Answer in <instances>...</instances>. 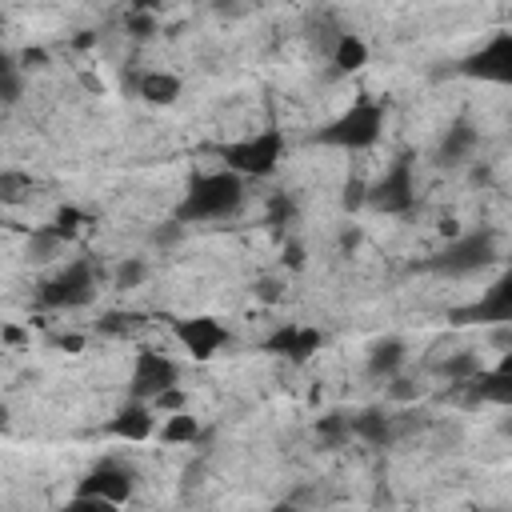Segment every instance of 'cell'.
Wrapping results in <instances>:
<instances>
[{
  "instance_id": "cell-1",
  "label": "cell",
  "mask_w": 512,
  "mask_h": 512,
  "mask_svg": "<svg viewBox=\"0 0 512 512\" xmlns=\"http://www.w3.org/2000/svg\"><path fill=\"white\" fill-rule=\"evenodd\" d=\"M240 204H244V180L236 172L220 168V172H204L188 184V192L176 204V220L180 224H212V220L232 216Z\"/></svg>"
},
{
  "instance_id": "cell-2",
  "label": "cell",
  "mask_w": 512,
  "mask_h": 512,
  "mask_svg": "<svg viewBox=\"0 0 512 512\" xmlns=\"http://www.w3.org/2000/svg\"><path fill=\"white\" fill-rule=\"evenodd\" d=\"M384 120H388V112H384L380 100H356L328 128H320V144H332V148H344V152L372 148L384 132Z\"/></svg>"
},
{
  "instance_id": "cell-3",
  "label": "cell",
  "mask_w": 512,
  "mask_h": 512,
  "mask_svg": "<svg viewBox=\"0 0 512 512\" xmlns=\"http://www.w3.org/2000/svg\"><path fill=\"white\" fill-rule=\"evenodd\" d=\"M284 148H288L284 132L264 128V132H252V136H240V140L224 144L220 156H224V168L244 180V176H272L284 160Z\"/></svg>"
},
{
  "instance_id": "cell-4",
  "label": "cell",
  "mask_w": 512,
  "mask_h": 512,
  "mask_svg": "<svg viewBox=\"0 0 512 512\" xmlns=\"http://www.w3.org/2000/svg\"><path fill=\"white\" fill-rule=\"evenodd\" d=\"M492 260H496V232L480 228V232H460L456 240H448L436 256L424 260V268L440 276H472L488 268Z\"/></svg>"
},
{
  "instance_id": "cell-5",
  "label": "cell",
  "mask_w": 512,
  "mask_h": 512,
  "mask_svg": "<svg viewBox=\"0 0 512 512\" xmlns=\"http://www.w3.org/2000/svg\"><path fill=\"white\" fill-rule=\"evenodd\" d=\"M96 280H100V272H96L92 260H68L60 272H52V276L40 284L36 300H40L44 308L72 312V308H84V304L96 296Z\"/></svg>"
},
{
  "instance_id": "cell-6",
  "label": "cell",
  "mask_w": 512,
  "mask_h": 512,
  "mask_svg": "<svg viewBox=\"0 0 512 512\" xmlns=\"http://www.w3.org/2000/svg\"><path fill=\"white\" fill-rule=\"evenodd\" d=\"M368 204L384 216H404L416 204V168L408 156L392 160L376 184H368Z\"/></svg>"
},
{
  "instance_id": "cell-7",
  "label": "cell",
  "mask_w": 512,
  "mask_h": 512,
  "mask_svg": "<svg viewBox=\"0 0 512 512\" xmlns=\"http://www.w3.org/2000/svg\"><path fill=\"white\" fill-rule=\"evenodd\" d=\"M460 72L472 76V80H488V84L512 88V32L488 36L472 56H464Z\"/></svg>"
},
{
  "instance_id": "cell-8",
  "label": "cell",
  "mask_w": 512,
  "mask_h": 512,
  "mask_svg": "<svg viewBox=\"0 0 512 512\" xmlns=\"http://www.w3.org/2000/svg\"><path fill=\"white\" fill-rule=\"evenodd\" d=\"M176 364L164 356V352H156V348H140L136 352V360H132V376H128V384H132V400H144V404H152L160 392H168V388H176Z\"/></svg>"
},
{
  "instance_id": "cell-9",
  "label": "cell",
  "mask_w": 512,
  "mask_h": 512,
  "mask_svg": "<svg viewBox=\"0 0 512 512\" xmlns=\"http://www.w3.org/2000/svg\"><path fill=\"white\" fill-rule=\"evenodd\" d=\"M456 320L464 324H488V328H512V268L500 272L480 300H472L468 308L456 312Z\"/></svg>"
},
{
  "instance_id": "cell-10",
  "label": "cell",
  "mask_w": 512,
  "mask_h": 512,
  "mask_svg": "<svg viewBox=\"0 0 512 512\" xmlns=\"http://www.w3.org/2000/svg\"><path fill=\"white\" fill-rule=\"evenodd\" d=\"M172 332L192 360H212L228 344V328L216 316H184V320H176Z\"/></svg>"
},
{
  "instance_id": "cell-11",
  "label": "cell",
  "mask_w": 512,
  "mask_h": 512,
  "mask_svg": "<svg viewBox=\"0 0 512 512\" xmlns=\"http://www.w3.org/2000/svg\"><path fill=\"white\" fill-rule=\"evenodd\" d=\"M324 332L320 328H312V324H280L276 332H268L264 336V352H272V356H284V360H292V364H304V360H312L320 348H324Z\"/></svg>"
},
{
  "instance_id": "cell-12",
  "label": "cell",
  "mask_w": 512,
  "mask_h": 512,
  "mask_svg": "<svg viewBox=\"0 0 512 512\" xmlns=\"http://www.w3.org/2000/svg\"><path fill=\"white\" fill-rule=\"evenodd\" d=\"M80 496H100V500H112V504H124L132 492H136V476L132 468L116 464V460H100L80 484H76Z\"/></svg>"
},
{
  "instance_id": "cell-13",
  "label": "cell",
  "mask_w": 512,
  "mask_h": 512,
  "mask_svg": "<svg viewBox=\"0 0 512 512\" xmlns=\"http://www.w3.org/2000/svg\"><path fill=\"white\" fill-rule=\"evenodd\" d=\"M152 412H156L152 404H144V400H128V404L108 420V432H112L116 440H132V444H140V440H148V436L160 432Z\"/></svg>"
},
{
  "instance_id": "cell-14",
  "label": "cell",
  "mask_w": 512,
  "mask_h": 512,
  "mask_svg": "<svg viewBox=\"0 0 512 512\" xmlns=\"http://www.w3.org/2000/svg\"><path fill=\"white\" fill-rule=\"evenodd\" d=\"M476 144H480L476 124H472V120H456V124H448V128H444L440 148H436V160H440V164H448V168H452V164H464V160H472Z\"/></svg>"
},
{
  "instance_id": "cell-15",
  "label": "cell",
  "mask_w": 512,
  "mask_h": 512,
  "mask_svg": "<svg viewBox=\"0 0 512 512\" xmlns=\"http://www.w3.org/2000/svg\"><path fill=\"white\" fill-rule=\"evenodd\" d=\"M404 360H408L404 340L384 336V340H376V344L368 348L364 368H368V376H376V380H396V376H400V368H404Z\"/></svg>"
},
{
  "instance_id": "cell-16",
  "label": "cell",
  "mask_w": 512,
  "mask_h": 512,
  "mask_svg": "<svg viewBox=\"0 0 512 512\" xmlns=\"http://www.w3.org/2000/svg\"><path fill=\"white\" fill-rule=\"evenodd\" d=\"M180 76H172V72H160V68H152V72H144L140 80H136V96L144 100V104H156V108H168V104H176V96H180Z\"/></svg>"
},
{
  "instance_id": "cell-17",
  "label": "cell",
  "mask_w": 512,
  "mask_h": 512,
  "mask_svg": "<svg viewBox=\"0 0 512 512\" xmlns=\"http://www.w3.org/2000/svg\"><path fill=\"white\" fill-rule=\"evenodd\" d=\"M472 400H488V404H500V408H512V372H496V368H484L468 388H464Z\"/></svg>"
},
{
  "instance_id": "cell-18",
  "label": "cell",
  "mask_w": 512,
  "mask_h": 512,
  "mask_svg": "<svg viewBox=\"0 0 512 512\" xmlns=\"http://www.w3.org/2000/svg\"><path fill=\"white\" fill-rule=\"evenodd\" d=\"M348 420H352V436L372 444V448H384L392 440V416L384 408H364V412H356Z\"/></svg>"
},
{
  "instance_id": "cell-19",
  "label": "cell",
  "mask_w": 512,
  "mask_h": 512,
  "mask_svg": "<svg viewBox=\"0 0 512 512\" xmlns=\"http://www.w3.org/2000/svg\"><path fill=\"white\" fill-rule=\"evenodd\" d=\"M328 56H332L336 72H360V68L368 64V44H364V36H356V32H336Z\"/></svg>"
},
{
  "instance_id": "cell-20",
  "label": "cell",
  "mask_w": 512,
  "mask_h": 512,
  "mask_svg": "<svg viewBox=\"0 0 512 512\" xmlns=\"http://www.w3.org/2000/svg\"><path fill=\"white\" fill-rule=\"evenodd\" d=\"M480 372H484V364H480L476 352H452V356L440 360V376H444L448 384H456V388H468Z\"/></svg>"
},
{
  "instance_id": "cell-21",
  "label": "cell",
  "mask_w": 512,
  "mask_h": 512,
  "mask_svg": "<svg viewBox=\"0 0 512 512\" xmlns=\"http://www.w3.org/2000/svg\"><path fill=\"white\" fill-rule=\"evenodd\" d=\"M164 444H196L200 440V420L184 408V412H172V416H164V424H160V432H156Z\"/></svg>"
},
{
  "instance_id": "cell-22",
  "label": "cell",
  "mask_w": 512,
  "mask_h": 512,
  "mask_svg": "<svg viewBox=\"0 0 512 512\" xmlns=\"http://www.w3.org/2000/svg\"><path fill=\"white\" fill-rule=\"evenodd\" d=\"M20 92H24V68H20V60L16 56H0V96H4V104L12 108L20 100Z\"/></svg>"
},
{
  "instance_id": "cell-23",
  "label": "cell",
  "mask_w": 512,
  "mask_h": 512,
  "mask_svg": "<svg viewBox=\"0 0 512 512\" xmlns=\"http://www.w3.org/2000/svg\"><path fill=\"white\" fill-rule=\"evenodd\" d=\"M84 224H88V216H84V212H80L76 204H64V208H60V212L52 216L48 232H52L56 240H64V244H68V240H72V236H76V232H80Z\"/></svg>"
},
{
  "instance_id": "cell-24",
  "label": "cell",
  "mask_w": 512,
  "mask_h": 512,
  "mask_svg": "<svg viewBox=\"0 0 512 512\" xmlns=\"http://www.w3.org/2000/svg\"><path fill=\"white\" fill-rule=\"evenodd\" d=\"M144 276H148V264H144L140 256H124V260L116 264V272H112V288H120V292L140 288V284H144Z\"/></svg>"
},
{
  "instance_id": "cell-25",
  "label": "cell",
  "mask_w": 512,
  "mask_h": 512,
  "mask_svg": "<svg viewBox=\"0 0 512 512\" xmlns=\"http://www.w3.org/2000/svg\"><path fill=\"white\" fill-rule=\"evenodd\" d=\"M316 436H320L324 444H340L344 436H352V420L340 416V412H328V416L316 420Z\"/></svg>"
},
{
  "instance_id": "cell-26",
  "label": "cell",
  "mask_w": 512,
  "mask_h": 512,
  "mask_svg": "<svg viewBox=\"0 0 512 512\" xmlns=\"http://www.w3.org/2000/svg\"><path fill=\"white\" fill-rule=\"evenodd\" d=\"M124 28H128V36H136V40H148L152 32H160V20H156L152 12H144V8H132V12L124 16Z\"/></svg>"
},
{
  "instance_id": "cell-27",
  "label": "cell",
  "mask_w": 512,
  "mask_h": 512,
  "mask_svg": "<svg viewBox=\"0 0 512 512\" xmlns=\"http://www.w3.org/2000/svg\"><path fill=\"white\" fill-rule=\"evenodd\" d=\"M56 512H120V504H112V500H100V496H72L68 504H60Z\"/></svg>"
},
{
  "instance_id": "cell-28",
  "label": "cell",
  "mask_w": 512,
  "mask_h": 512,
  "mask_svg": "<svg viewBox=\"0 0 512 512\" xmlns=\"http://www.w3.org/2000/svg\"><path fill=\"white\" fill-rule=\"evenodd\" d=\"M24 188H32V180H28V176H20V172H12V168H4V172H0V196H4L8 204H16V200L24 196Z\"/></svg>"
},
{
  "instance_id": "cell-29",
  "label": "cell",
  "mask_w": 512,
  "mask_h": 512,
  "mask_svg": "<svg viewBox=\"0 0 512 512\" xmlns=\"http://www.w3.org/2000/svg\"><path fill=\"white\" fill-rule=\"evenodd\" d=\"M136 320H140V312H108L96 328H100V332H112V336H128V332L136 328Z\"/></svg>"
},
{
  "instance_id": "cell-30",
  "label": "cell",
  "mask_w": 512,
  "mask_h": 512,
  "mask_svg": "<svg viewBox=\"0 0 512 512\" xmlns=\"http://www.w3.org/2000/svg\"><path fill=\"white\" fill-rule=\"evenodd\" d=\"M152 408H156V412H164V416L184 412V392H180V388H168V392H160V396L152 400Z\"/></svg>"
},
{
  "instance_id": "cell-31",
  "label": "cell",
  "mask_w": 512,
  "mask_h": 512,
  "mask_svg": "<svg viewBox=\"0 0 512 512\" xmlns=\"http://www.w3.org/2000/svg\"><path fill=\"white\" fill-rule=\"evenodd\" d=\"M360 204H368V184L348 180V184H344V208L352 212V208H360Z\"/></svg>"
},
{
  "instance_id": "cell-32",
  "label": "cell",
  "mask_w": 512,
  "mask_h": 512,
  "mask_svg": "<svg viewBox=\"0 0 512 512\" xmlns=\"http://www.w3.org/2000/svg\"><path fill=\"white\" fill-rule=\"evenodd\" d=\"M180 232H184V224H180V220H172V224H164V228H156V232H152V244L168 248V244H176V240H180Z\"/></svg>"
},
{
  "instance_id": "cell-33",
  "label": "cell",
  "mask_w": 512,
  "mask_h": 512,
  "mask_svg": "<svg viewBox=\"0 0 512 512\" xmlns=\"http://www.w3.org/2000/svg\"><path fill=\"white\" fill-rule=\"evenodd\" d=\"M0 340H4L8 348H16V344H24V328H16V324H4V332H0Z\"/></svg>"
},
{
  "instance_id": "cell-34",
  "label": "cell",
  "mask_w": 512,
  "mask_h": 512,
  "mask_svg": "<svg viewBox=\"0 0 512 512\" xmlns=\"http://www.w3.org/2000/svg\"><path fill=\"white\" fill-rule=\"evenodd\" d=\"M284 264L304 268V248H300V244H288V248H284Z\"/></svg>"
},
{
  "instance_id": "cell-35",
  "label": "cell",
  "mask_w": 512,
  "mask_h": 512,
  "mask_svg": "<svg viewBox=\"0 0 512 512\" xmlns=\"http://www.w3.org/2000/svg\"><path fill=\"white\" fill-rule=\"evenodd\" d=\"M256 292H260L264 300H276V296H280V284H276V280H260V284H256Z\"/></svg>"
},
{
  "instance_id": "cell-36",
  "label": "cell",
  "mask_w": 512,
  "mask_h": 512,
  "mask_svg": "<svg viewBox=\"0 0 512 512\" xmlns=\"http://www.w3.org/2000/svg\"><path fill=\"white\" fill-rule=\"evenodd\" d=\"M56 344H60L64 352H80V348H84V336H60Z\"/></svg>"
},
{
  "instance_id": "cell-37",
  "label": "cell",
  "mask_w": 512,
  "mask_h": 512,
  "mask_svg": "<svg viewBox=\"0 0 512 512\" xmlns=\"http://www.w3.org/2000/svg\"><path fill=\"white\" fill-rule=\"evenodd\" d=\"M340 244H344V248H356V244H360V232H356V228H348V232H344V240H340Z\"/></svg>"
},
{
  "instance_id": "cell-38",
  "label": "cell",
  "mask_w": 512,
  "mask_h": 512,
  "mask_svg": "<svg viewBox=\"0 0 512 512\" xmlns=\"http://www.w3.org/2000/svg\"><path fill=\"white\" fill-rule=\"evenodd\" d=\"M268 512H296L292 504H276V508H268Z\"/></svg>"
}]
</instances>
